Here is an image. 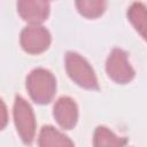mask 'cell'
Wrapping results in <instances>:
<instances>
[{"label":"cell","instance_id":"cell-1","mask_svg":"<svg viewBox=\"0 0 147 147\" xmlns=\"http://www.w3.org/2000/svg\"><path fill=\"white\" fill-rule=\"evenodd\" d=\"M26 90L36 103L47 105L56 93V79L49 70L36 68L26 77Z\"/></svg>","mask_w":147,"mask_h":147},{"label":"cell","instance_id":"cell-2","mask_svg":"<svg viewBox=\"0 0 147 147\" xmlns=\"http://www.w3.org/2000/svg\"><path fill=\"white\" fill-rule=\"evenodd\" d=\"M65 70L70 79L86 90H98L99 83L88 61L76 52H67L64 57Z\"/></svg>","mask_w":147,"mask_h":147},{"label":"cell","instance_id":"cell-3","mask_svg":"<svg viewBox=\"0 0 147 147\" xmlns=\"http://www.w3.org/2000/svg\"><path fill=\"white\" fill-rule=\"evenodd\" d=\"M13 116L21 140L25 145H31L36 134V117L30 103L21 95L15 96Z\"/></svg>","mask_w":147,"mask_h":147},{"label":"cell","instance_id":"cell-4","mask_svg":"<svg viewBox=\"0 0 147 147\" xmlns=\"http://www.w3.org/2000/svg\"><path fill=\"white\" fill-rule=\"evenodd\" d=\"M106 72L117 84H127L136 76V71L127 60V54L121 48H114L108 55Z\"/></svg>","mask_w":147,"mask_h":147},{"label":"cell","instance_id":"cell-5","mask_svg":"<svg viewBox=\"0 0 147 147\" xmlns=\"http://www.w3.org/2000/svg\"><path fill=\"white\" fill-rule=\"evenodd\" d=\"M52 41L49 31L40 24H30L24 28L20 36V44L24 52L29 54H40L45 52Z\"/></svg>","mask_w":147,"mask_h":147},{"label":"cell","instance_id":"cell-6","mask_svg":"<svg viewBox=\"0 0 147 147\" xmlns=\"http://www.w3.org/2000/svg\"><path fill=\"white\" fill-rule=\"evenodd\" d=\"M16 6L20 16L30 24H41L49 16L48 0H17Z\"/></svg>","mask_w":147,"mask_h":147},{"label":"cell","instance_id":"cell-7","mask_svg":"<svg viewBox=\"0 0 147 147\" xmlns=\"http://www.w3.org/2000/svg\"><path fill=\"white\" fill-rule=\"evenodd\" d=\"M53 116L62 129H74L78 121V106L76 101L70 96L59 98L53 108Z\"/></svg>","mask_w":147,"mask_h":147},{"label":"cell","instance_id":"cell-8","mask_svg":"<svg viewBox=\"0 0 147 147\" xmlns=\"http://www.w3.org/2000/svg\"><path fill=\"white\" fill-rule=\"evenodd\" d=\"M74 141L70 140L64 133L60 132L52 125H44L38 136V146L40 147H55V146H74Z\"/></svg>","mask_w":147,"mask_h":147},{"label":"cell","instance_id":"cell-9","mask_svg":"<svg viewBox=\"0 0 147 147\" xmlns=\"http://www.w3.org/2000/svg\"><path fill=\"white\" fill-rule=\"evenodd\" d=\"M78 13L90 20L100 17L107 8V0H75Z\"/></svg>","mask_w":147,"mask_h":147},{"label":"cell","instance_id":"cell-10","mask_svg":"<svg viewBox=\"0 0 147 147\" xmlns=\"http://www.w3.org/2000/svg\"><path fill=\"white\" fill-rule=\"evenodd\" d=\"M126 139L125 138H121L117 137L111 130H109L108 127L100 125L95 129L94 131V136H93V145L96 147H114V146H124L126 144Z\"/></svg>","mask_w":147,"mask_h":147},{"label":"cell","instance_id":"cell-11","mask_svg":"<svg viewBox=\"0 0 147 147\" xmlns=\"http://www.w3.org/2000/svg\"><path fill=\"white\" fill-rule=\"evenodd\" d=\"M127 18L134 29L145 38L146 31V7L142 2H133L127 9Z\"/></svg>","mask_w":147,"mask_h":147},{"label":"cell","instance_id":"cell-12","mask_svg":"<svg viewBox=\"0 0 147 147\" xmlns=\"http://www.w3.org/2000/svg\"><path fill=\"white\" fill-rule=\"evenodd\" d=\"M8 124V110L3 100L0 98V131L3 130Z\"/></svg>","mask_w":147,"mask_h":147}]
</instances>
